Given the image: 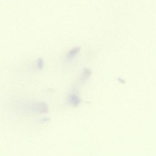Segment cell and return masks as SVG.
Returning a JSON list of instances; mask_svg holds the SVG:
<instances>
[{
	"instance_id": "1",
	"label": "cell",
	"mask_w": 156,
	"mask_h": 156,
	"mask_svg": "<svg viewBox=\"0 0 156 156\" xmlns=\"http://www.w3.org/2000/svg\"><path fill=\"white\" fill-rule=\"evenodd\" d=\"M29 109L32 111L39 113H46L48 112L49 108L45 102H38L29 105Z\"/></svg>"
},
{
	"instance_id": "2",
	"label": "cell",
	"mask_w": 156,
	"mask_h": 156,
	"mask_svg": "<svg viewBox=\"0 0 156 156\" xmlns=\"http://www.w3.org/2000/svg\"><path fill=\"white\" fill-rule=\"evenodd\" d=\"M68 101L69 103L74 107L78 106L81 103V99L78 96L74 94L70 96Z\"/></svg>"
},
{
	"instance_id": "3",
	"label": "cell",
	"mask_w": 156,
	"mask_h": 156,
	"mask_svg": "<svg viewBox=\"0 0 156 156\" xmlns=\"http://www.w3.org/2000/svg\"><path fill=\"white\" fill-rule=\"evenodd\" d=\"M81 50V48L79 47H75L71 49V50L67 54V59L70 60L75 57Z\"/></svg>"
},
{
	"instance_id": "4",
	"label": "cell",
	"mask_w": 156,
	"mask_h": 156,
	"mask_svg": "<svg viewBox=\"0 0 156 156\" xmlns=\"http://www.w3.org/2000/svg\"><path fill=\"white\" fill-rule=\"evenodd\" d=\"M91 75V70L89 68H84L82 71V76H81L82 79H81L83 81H86V80H87V79L89 78Z\"/></svg>"
},
{
	"instance_id": "5",
	"label": "cell",
	"mask_w": 156,
	"mask_h": 156,
	"mask_svg": "<svg viewBox=\"0 0 156 156\" xmlns=\"http://www.w3.org/2000/svg\"><path fill=\"white\" fill-rule=\"evenodd\" d=\"M37 66L39 69H43L44 68V61L42 58H39L37 60Z\"/></svg>"
}]
</instances>
